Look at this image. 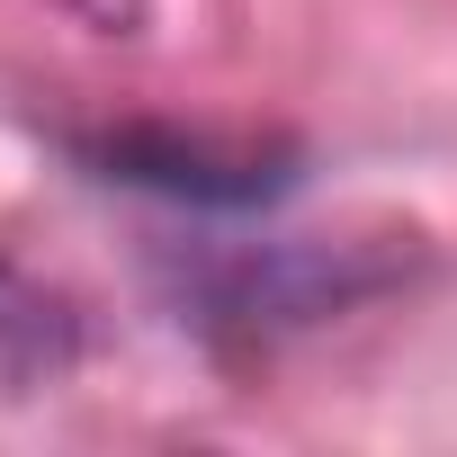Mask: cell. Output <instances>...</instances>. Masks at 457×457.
Instances as JSON below:
<instances>
[{"instance_id":"obj_1","label":"cell","mask_w":457,"mask_h":457,"mask_svg":"<svg viewBox=\"0 0 457 457\" xmlns=\"http://www.w3.org/2000/svg\"><path fill=\"white\" fill-rule=\"evenodd\" d=\"M403 270H412V243H395V234H296V243L188 261L179 305L215 341H287V332H314V323L386 296Z\"/></svg>"},{"instance_id":"obj_2","label":"cell","mask_w":457,"mask_h":457,"mask_svg":"<svg viewBox=\"0 0 457 457\" xmlns=\"http://www.w3.org/2000/svg\"><path fill=\"white\" fill-rule=\"evenodd\" d=\"M72 153L117 179V188H144V197H170V206H215V215H243V206H270L296 188V144H261V135H206V126H99V135H72Z\"/></svg>"},{"instance_id":"obj_3","label":"cell","mask_w":457,"mask_h":457,"mask_svg":"<svg viewBox=\"0 0 457 457\" xmlns=\"http://www.w3.org/2000/svg\"><path fill=\"white\" fill-rule=\"evenodd\" d=\"M81 368V305L0 252V403H28Z\"/></svg>"}]
</instances>
